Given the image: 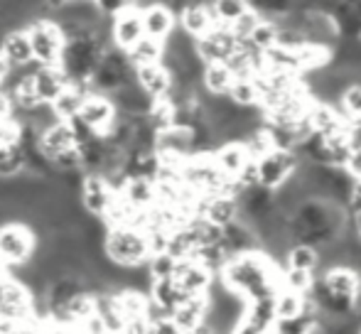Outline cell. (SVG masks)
Here are the masks:
<instances>
[{
	"mask_svg": "<svg viewBox=\"0 0 361 334\" xmlns=\"http://www.w3.org/2000/svg\"><path fill=\"white\" fill-rule=\"evenodd\" d=\"M216 278L246 305L273 297L281 290V268L261 251L231 258Z\"/></svg>",
	"mask_w": 361,
	"mask_h": 334,
	"instance_id": "obj_1",
	"label": "cell"
},
{
	"mask_svg": "<svg viewBox=\"0 0 361 334\" xmlns=\"http://www.w3.org/2000/svg\"><path fill=\"white\" fill-rule=\"evenodd\" d=\"M104 256L118 268H140L150 261V249L143 231L111 226L104 236Z\"/></svg>",
	"mask_w": 361,
	"mask_h": 334,
	"instance_id": "obj_2",
	"label": "cell"
},
{
	"mask_svg": "<svg viewBox=\"0 0 361 334\" xmlns=\"http://www.w3.org/2000/svg\"><path fill=\"white\" fill-rule=\"evenodd\" d=\"M27 39L30 49H32V62L37 67L54 69L59 67V59H62L64 49V37L59 32V27L52 20H35L27 25Z\"/></svg>",
	"mask_w": 361,
	"mask_h": 334,
	"instance_id": "obj_3",
	"label": "cell"
},
{
	"mask_svg": "<svg viewBox=\"0 0 361 334\" xmlns=\"http://www.w3.org/2000/svg\"><path fill=\"white\" fill-rule=\"evenodd\" d=\"M37 249L35 234L25 224L0 226V258L5 266H23L30 263Z\"/></svg>",
	"mask_w": 361,
	"mask_h": 334,
	"instance_id": "obj_4",
	"label": "cell"
},
{
	"mask_svg": "<svg viewBox=\"0 0 361 334\" xmlns=\"http://www.w3.org/2000/svg\"><path fill=\"white\" fill-rule=\"evenodd\" d=\"M298 155L288 153V150H273L271 155L261 158L256 163L258 170V185L266 187V190L276 192L278 187H283L293 177L295 167H298Z\"/></svg>",
	"mask_w": 361,
	"mask_h": 334,
	"instance_id": "obj_5",
	"label": "cell"
},
{
	"mask_svg": "<svg viewBox=\"0 0 361 334\" xmlns=\"http://www.w3.org/2000/svg\"><path fill=\"white\" fill-rule=\"evenodd\" d=\"M116 192L109 187V182L101 175H84V182H81L79 190V204L81 209L89 216H96V219H104L109 206L114 204Z\"/></svg>",
	"mask_w": 361,
	"mask_h": 334,
	"instance_id": "obj_6",
	"label": "cell"
},
{
	"mask_svg": "<svg viewBox=\"0 0 361 334\" xmlns=\"http://www.w3.org/2000/svg\"><path fill=\"white\" fill-rule=\"evenodd\" d=\"M79 118L84 120L99 138H104V135L111 130V125L116 123L118 113H116L114 104H111L106 96L91 94L84 99V106H81V111H79Z\"/></svg>",
	"mask_w": 361,
	"mask_h": 334,
	"instance_id": "obj_7",
	"label": "cell"
},
{
	"mask_svg": "<svg viewBox=\"0 0 361 334\" xmlns=\"http://www.w3.org/2000/svg\"><path fill=\"white\" fill-rule=\"evenodd\" d=\"M175 283L182 287L187 297H207L212 283H214V276L190 258V261H177Z\"/></svg>",
	"mask_w": 361,
	"mask_h": 334,
	"instance_id": "obj_8",
	"label": "cell"
},
{
	"mask_svg": "<svg viewBox=\"0 0 361 334\" xmlns=\"http://www.w3.org/2000/svg\"><path fill=\"white\" fill-rule=\"evenodd\" d=\"M143 37L145 35H143L140 15L135 13L128 3V8H126L123 13L111 20V42H114V47L121 49V52H128V49L133 47V44H138Z\"/></svg>",
	"mask_w": 361,
	"mask_h": 334,
	"instance_id": "obj_9",
	"label": "cell"
},
{
	"mask_svg": "<svg viewBox=\"0 0 361 334\" xmlns=\"http://www.w3.org/2000/svg\"><path fill=\"white\" fill-rule=\"evenodd\" d=\"M317 283L334 297H344V300L357 302L359 287H361V276L352 268H332L317 276Z\"/></svg>",
	"mask_w": 361,
	"mask_h": 334,
	"instance_id": "obj_10",
	"label": "cell"
},
{
	"mask_svg": "<svg viewBox=\"0 0 361 334\" xmlns=\"http://www.w3.org/2000/svg\"><path fill=\"white\" fill-rule=\"evenodd\" d=\"M135 84L150 101H165L172 91V77L162 64L135 67Z\"/></svg>",
	"mask_w": 361,
	"mask_h": 334,
	"instance_id": "obj_11",
	"label": "cell"
},
{
	"mask_svg": "<svg viewBox=\"0 0 361 334\" xmlns=\"http://www.w3.org/2000/svg\"><path fill=\"white\" fill-rule=\"evenodd\" d=\"M212 160H214L216 170L221 172V177L226 182H236L238 175L243 172V167L251 163L243 143H221L212 153Z\"/></svg>",
	"mask_w": 361,
	"mask_h": 334,
	"instance_id": "obj_12",
	"label": "cell"
},
{
	"mask_svg": "<svg viewBox=\"0 0 361 334\" xmlns=\"http://www.w3.org/2000/svg\"><path fill=\"white\" fill-rule=\"evenodd\" d=\"M140 23H143V35L155 42H162L175 32L177 20L170 10L165 8V3H152L145 13H140Z\"/></svg>",
	"mask_w": 361,
	"mask_h": 334,
	"instance_id": "obj_13",
	"label": "cell"
},
{
	"mask_svg": "<svg viewBox=\"0 0 361 334\" xmlns=\"http://www.w3.org/2000/svg\"><path fill=\"white\" fill-rule=\"evenodd\" d=\"M0 54L10 64V69H23L32 64V49H30V39L25 30H15V32H5L0 39Z\"/></svg>",
	"mask_w": 361,
	"mask_h": 334,
	"instance_id": "obj_14",
	"label": "cell"
},
{
	"mask_svg": "<svg viewBox=\"0 0 361 334\" xmlns=\"http://www.w3.org/2000/svg\"><path fill=\"white\" fill-rule=\"evenodd\" d=\"M177 27L197 42V39L207 37L214 30V25H212V18L207 13L204 3H187L182 15L177 18Z\"/></svg>",
	"mask_w": 361,
	"mask_h": 334,
	"instance_id": "obj_15",
	"label": "cell"
},
{
	"mask_svg": "<svg viewBox=\"0 0 361 334\" xmlns=\"http://www.w3.org/2000/svg\"><path fill=\"white\" fill-rule=\"evenodd\" d=\"M207 297H187L180 307L170 315V320L180 327V332H195L204 325V317H207Z\"/></svg>",
	"mask_w": 361,
	"mask_h": 334,
	"instance_id": "obj_16",
	"label": "cell"
},
{
	"mask_svg": "<svg viewBox=\"0 0 361 334\" xmlns=\"http://www.w3.org/2000/svg\"><path fill=\"white\" fill-rule=\"evenodd\" d=\"M32 86H35V96H37L39 104L52 106V101L57 99V96L62 94L64 86H69V84H67L64 74L59 72L57 67H54V69L39 67L37 72L32 74Z\"/></svg>",
	"mask_w": 361,
	"mask_h": 334,
	"instance_id": "obj_17",
	"label": "cell"
},
{
	"mask_svg": "<svg viewBox=\"0 0 361 334\" xmlns=\"http://www.w3.org/2000/svg\"><path fill=\"white\" fill-rule=\"evenodd\" d=\"M147 300H150L152 305H157L167 317H170L172 312H175L177 307L187 300V295L182 292V287L175 283V278H170V280H155V283H152L150 292H147Z\"/></svg>",
	"mask_w": 361,
	"mask_h": 334,
	"instance_id": "obj_18",
	"label": "cell"
},
{
	"mask_svg": "<svg viewBox=\"0 0 361 334\" xmlns=\"http://www.w3.org/2000/svg\"><path fill=\"white\" fill-rule=\"evenodd\" d=\"M233 82L236 79H233L231 69L224 62H214V64H204V69H202L200 89L209 96H226Z\"/></svg>",
	"mask_w": 361,
	"mask_h": 334,
	"instance_id": "obj_19",
	"label": "cell"
},
{
	"mask_svg": "<svg viewBox=\"0 0 361 334\" xmlns=\"http://www.w3.org/2000/svg\"><path fill=\"white\" fill-rule=\"evenodd\" d=\"M37 148H39V153H42L44 158L52 163L57 155L67 153V150H74L76 143H74V135H72V130H69V125L67 123H57L52 130H47V133L39 138Z\"/></svg>",
	"mask_w": 361,
	"mask_h": 334,
	"instance_id": "obj_20",
	"label": "cell"
},
{
	"mask_svg": "<svg viewBox=\"0 0 361 334\" xmlns=\"http://www.w3.org/2000/svg\"><path fill=\"white\" fill-rule=\"evenodd\" d=\"M126 202L133 206L135 211H147L157 204V192H155V182L150 180H128L121 192Z\"/></svg>",
	"mask_w": 361,
	"mask_h": 334,
	"instance_id": "obj_21",
	"label": "cell"
},
{
	"mask_svg": "<svg viewBox=\"0 0 361 334\" xmlns=\"http://www.w3.org/2000/svg\"><path fill=\"white\" fill-rule=\"evenodd\" d=\"M84 99H86L84 91H79L76 86H64L62 94L52 101V111L59 118V123H69V120L79 118V111H81V106H84Z\"/></svg>",
	"mask_w": 361,
	"mask_h": 334,
	"instance_id": "obj_22",
	"label": "cell"
},
{
	"mask_svg": "<svg viewBox=\"0 0 361 334\" xmlns=\"http://www.w3.org/2000/svg\"><path fill=\"white\" fill-rule=\"evenodd\" d=\"M310 300L298 292H290V290H278L273 295V310H276V322L281 320H293V317L302 315L305 310H310Z\"/></svg>",
	"mask_w": 361,
	"mask_h": 334,
	"instance_id": "obj_23",
	"label": "cell"
},
{
	"mask_svg": "<svg viewBox=\"0 0 361 334\" xmlns=\"http://www.w3.org/2000/svg\"><path fill=\"white\" fill-rule=\"evenodd\" d=\"M126 54H128V62L133 64V69L135 67H147V64H160L162 54H165V44L155 42V39H150V37H143Z\"/></svg>",
	"mask_w": 361,
	"mask_h": 334,
	"instance_id": "obj_24",
	"label": "cell"
},
{
	"mask_svg": "<svg viewBox=\"0 0 361 334\" xmlns=\"http://www.w3.org/2000/svg\"><path fill=\"white\" fill-rule=\"evenodd\" d=\"M317 312H314V307H310V310H305L302 315L293 317V320H281L273 325V334H317Z\"/></svg>",
	"mask_w": 361,
	"mask_h": 334,
	"instance_id": "obj_25",
	"label": "cell"
},
{
	"mask_svg": "<svg viewBox=\"0 0 361 334\" xmlns=\"http://www.w3.org/2000/svg\"><path fill=\"white\" fill-rule=\"evenodd\" d=\"M283 268H295V271L314 273V276H317V268H319L317 249H312V246H302V244H293L288 249L286 266Z\"/></svg>",
	"mask_w": 361,
	"mask_h": 334,
	"instance_id": "obj_26",
	"label": "cell"
},
{
	"mask_svg": "<svg viewBox=\"0 0 361 334\" xmlns=\"http://www.w3.org/2000/svg\"><path fill=\"white\" fill-rule=\"evenodd\" d=\"M226 96L238 109H253L261 104V91H258L256 79H236Z\"/></svg>",
	"mask_w": 361,
	"mask_h": 334,
	"instance_id": "obj_27",
	"label": "cell"
},
{
	"mask_svg": "<svg viewBox=\"0 0 361 334\" xmlns=\"http://www.w3.org/2000/svg\"><path fill=\"white\" fill-rule=\"evenodd\" d=\"M25 172V155L18 143L0 145V180H15Z\"/></svg>",
	"mask_w": 361,
	"mask_h": 334,
	"instance_id": "obj_28",
	"label": "cell"
},
{
	"mask_svg": "<svg viewBox=\"0 0 361 334\" xmlns=\"http://www.w3.org/2000/svg\"><path fill=\"white\" fill-rule=\"evenodd\" d=\"M248 44L261 54H266L268 49L278 47V25L271 23V20H261L258 27L253 30V35L248 37Z\"/></svg>",
	"mask_w": 361,
	"mask_h": 334,
	"instance_id": "obj_29",
	"label": "cell"
},
{
	"mask_svg": "<svg viewBox=\"0 0 361 334\" xmlns=\"http://www.w3.org/2000/svg\"><path fill=\"white\" fill-rule=\"evenodd\" d=\"M339 111L349 125L361 123V82L347 86V91L339 99Z\"/></svg>",
	"mask_w": 361,
	"mask_h": 334,
	"instance_id": "obj_30",
	"label": "cell"
},
{
	"mask_svg": "<svg viewBox=\"0 0 361 334\" xmlns=\"http://www.w3.org/2000/svg\"><path fill=\"white\" fill-rule=\"evenodd\" d=\"M64 310H67V315L74 327L84 325L86 320L94 317V295H91V292H81V295L72 297V300L64 305Z\"/></svg>",
	"mask_w": 361,
	"mask_h": 334,
	"instance_id": "obj_31",
	"label": "cell"
},
{
	"mask_svg": "<svg viewBox=\"0 0 361 334\" xmlns=\"http://www.w3.org/2000/svg\"><path fill=\"white\" fill-rule=\"evenodd\" d=\"M214 5V15L219 27H231L238 18L248 10V3H241V0H219Z\"/></svg>",
	"mask_w": 361,
	"mask_h": 334,
	"instance_id": "obj_32",
	"label": "cell"
},
{
	"mask_svg": "<svg viewBox=\"0 0 361 334\" xmlns=\"http://www.w3.org/2000/svg\"><path fill=\"white\" fill-rule=\"evenodd\" d=\"M261 20L263 18L251 8V3H248V10L231 25V27H228V32L233 35V39H236V42H248V37L253 35V30L258 27V23H261Z\"/></svg>",
	"mask_w": 361,
	"mask_h": 334,
	"instance_id": "obj_33",
	"label": "cell"
},
{
	"mask_svg": "<svg viewBox=\"0 0 361 334\" xmlns=\"http://www.w3.org/2000/svg\"><path fill=\"white\" fill-rule=\"evenodd\" d=\"M145 268H147V273H150L152 283L155 280H170V278H175L177 261L167 256V253H157V256H150V261L145 263Z\"/></svg>",
	"mask_w": 361,
	"mask_h": 334,
	"instance_id": "obj_34",
	"label": "cell"
},
{
	"mask_svg": "<svg viewBox=\"0 0 361 334\" xmlns=\"http://www.w3.org/2000/svg\"><path fill=\"white\" fill-rule=\"evenodd\" d=\"M342 170L347 172L354 182H361V145H352V150H349Z\"/></svg>",
	"mask_w": 361,
	"mask_h": 334,
	"instance_id": "obj_35",
	"label": "cell"
},
{
	"mask_svg": "<svg viewBox=\"0 0 361 334\" xmlns=\"http://www.w3.org/2000/svg\"><path fill=\"white\" fill-rule=\"evenodd\" d=\"M67 125H69V130H72V135H74V143H76V148H79V145H84V143H89V140L99 138V135H96L94 130H91L89 125H86L81 118L69 120Z\"/></svg>",
	"mask_w": 361,
	"mask_h": 334,
	"instance_id": "obj_36",
	"label": "cell"
},
{
	"mask_svg": "<svg viewBox=\"0 0 361 334\" xmlns=\"http://www.w3.org/2000/svg\"><path fill=\"white\" fill-rule=\"evenodd\" d=\"M20 125L15 120H0V145H13L18 143Z\"/></svg>",
	"mask_w": 361,
	"mask_h": 334,
	"instance_id": "obj_37",
	"label": "cell"
},
{
	"mask_svg": "<svg viewBox=\"0 0 361 334\" xmlns=\"http://www.w3.org/2000/svg\"><path fill=\"white\" fill-rule=\"evenodd\" d=\"M147 334H182V332L170 317H162V320L152 322V325L147 327Z\"/></svg>",
	"mask_w": 361,
	"mask_h": 334,
	"instance_id": "obj_38",
	"label": "cell"
},
{
	"mask_svg": "<svg viewBox=\"0 0 361 334\" xmlns=\"http://www.w3.org/2000/svg\"><path fill=\"white\" fill-rule=\"evenodd\" d=\"M347 214L349 216L361 214V182H354L352 194H349V202H347Z\"/></svg>",
	"mask_w": 361,
	"mask_h": 334,
	"instance_id": "obj_39",
	"label": "cell"
},
{
	"mask_svg": "<svg viewBox=\"0 0 361 334\" xmlns=\"http://www.w3.org/2000/svg\"><path fill=\"white\" fill-rule=\"evenodd\" d=\"M44 334H79V327H54V325H47V327H44Z\"/></svg>",
	"mask_w": 361,
	"mask_h": 334,
	"instance_id": "obj_40",
	"label": "cell"
},
{
	"mask_svg": "<svg viewBox=\"0 0 361 334\" xmlns=\"http://www.w3.org/2000/svg\"><path fill=\"white\" fill-rule=\"evenodd\" d=\"M10 74V64L5 62L3 59V54H0V86H3V82H5V77Z\"/></svg>",
	"mask_w": 361,
	"mask_h": 334,
	"instance_id": "obj_41",
	"label": "cell"
},
{
	"mask_svg": "<svg viewBox=\"0 0 361 334\" xmlns=\"http://www.w3.org/2000/svg\"><path fill=\"white\" fill-rule=\"evenodd\" d=\"M5 268H8V266H5L3 258H0V276H5Z\"/></svg>",
	"mask_w": 361,
	"mask_h": 334,
	"instance_id": "obj_42",
	"label": "cell"
},
{
	"mask_svg": "<svg viewBox=\"0 0 361 334\" xmlns=\"http://www.w3.org/2000/svg\"><path fill=\"white\" fill-rule=\"evenodd\" d=\"M104 334H111V332H104Z\"/></svg>",
	"mask_w": 361,
	"mask_h": 334,
	"instance_id": "obj_43",
	"label": "cell"
},
{
	"mask_svg": "<svg viewBox=\"0 0 361 334\" xmlns=\"http://www.w3.org/2000/svg\"><path fill=\"white\" fill-rule=\"evenodd\" d=\"M268 334H273V332H268Z\"/></svg>",
	"mask_w": 361,
	"mask_h": 334,
	"instance_id": "obj_44",
	"label": "cell"
}]
</instances>
